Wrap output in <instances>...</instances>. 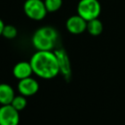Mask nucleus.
I'll use <instances>...</instances> for the list:
<instances>
[{"label":"nucleus","mask_w":125,"mask_h":125,"mask_svg":"<svg viewBox=\"0 0 125 125\" xmlns=\"http://www.w3.org/2000/svg\"><path fill=\"white\" fill-rule=\"evenodd\" d=\"M33 73L44 79H52L60 73L57 56L54 51H36L29 61Z\"/></svg>","instance_id":"f257e3e1"},{"label":"nucleus","mask_w":125,"mask_h":125,"mask_svg":"<svg viewBox=\"0 0 125 125\" xmlns=\"http://www.w3.org/2000/svg\"><path fill=\"white\" fill-rule=\"evenodd\" d=\"M57 39L58 32L54 27L43 26L34 32L31 41L37 51H53Z\"/></svg>","instance_id":"f03ea898"},{"label":"nucleus","mask_w":125,"mask_h":125,"mask_svg":"<svg viewBox=\"0 0 125 125\" xmlns=\"http://www.w3.org/2000/svg\"><path fill=\"white\" fill-rule=\"evenodd\" d=\"M102 7L98 0H80L77 5V15L86 21L98 19Z\"/></svg>","instance_id":"7ed1b4c3"},{"label":"nucleus","mask_w":125,"mask_h":125,"mask_svg":"<svg viewBox=\"0 0 125 125\" xmlns=\"http://www.w3.org/2000/svg\"><path fill=\"white\" fill-rule=\"evenodd\" d=\"M24 14L31 20L41 21L48 13L43 0H26L23 4Z\"/></svg>","instance_id":"20e7f679"},{"label":"nucleus","mask_w":125,"mask_h":125,"mask_svg":"<svg viewBox=\"0 0 125 125\" xmlns=\"http://www.w3.org/2000/svg\"><path fill=\"white\" fill-rule=\"evenodd\" d=\"M20 111H18L12 104H5L0 106V125H19Z\"/></svg>","instance_id":"39448f33"},{"label":"nucleus","mask_w":125,"mask_h":125,"mask_svg":"<svg viewBox=\"0 0 125 125\" xmlns=\"http://www.w3.org/2000/svg\"><path fill=\"white\" fill-rule=\"evenodd\" d=\"M18 90L21 95H22L24 97H30V96L35 95L38 92L39 84L34 78L27 77V78L19 80Z\"/></svg>","instance_id":"423d86ee"},{"label":"nucleus","mask_w":125,"mask_h":125,"mask_svg":"<svg viewBox=\"0 0 125 125\" xmlns=\"http://www.w3.org/2000/svg\"><path fill=\"white\" fill-rule=\"evenodd\" d=\"M65 26L71 34H81L87 29V21L80 16L75 15L66 20Z\"/></svg>","instance_id":"0eeeda50"},{"label":"nucleus","mask_w":125,"mask_h":125,"mask_svg":"<svg viewBox=\"0 0 125 125\" xmlns=\"http://www.w3.org/2000/svg\"><path fill=\"white\" fill-rule=\"evenodd\" d=\"M54 52L58 59L60 73H62L65 79H68L71 75V66H70V61L67 56V53L63 49H57Z\"/></svg>","instance_id":"6e6552de"},{"label":"nucleus","mask_w":125,"mask_h":125,"mask_svg":"<svg viewBox=\"0 0 125 125\" xmlns=\"http://www.w3.org/2000/svg\"><path fill=\"white\" fill-rule=\"evenodd\" d=\"M32 73H33V70L29 62H24V61L16 63L13 68V74L19 80L30 77Z\"/></svg>","instance_id":"1a4fd4ad"},{"label":"nucleus","mask_w":125,"mask_h":125,"mask_svg":"<svg viewBox=\"0 0 125 125\" xmlns=\"http://www.w3.org/2000/svg\"><path fill=\"white\" fill-rule=\"evenodd\" d=\"M15 91L11 85L7 83L0 84V104H11L12 101L15 98Z\"/></svg>","instance_id":"9d476101"},{"label":"nucleus","mask_w":125,"mask_h":125,"mask_svg":"<svg viewBox=\"0 0 125 125\" xmlns=\"http://www.w3.org/2000/svg\"><path fill=\"white\" fill-rule=\"evenodd\" d=\"M104 25L103 22L99 19H94L89 21H87V31L93 35V36H98L103 32Z\"/></svg>","instance_id":"9b49d317"},{"label":"nucleus","mask_w":125,"mask_h":125,"mask_svg":"<svg viewBox=\"0 0 125 125\" xmlns=\"http://www.w3.org/2000/svg\"><path fill=\"white\" fill-rule=\"evenodd\" d=\"M12 106L15 107L18 111H21L22 109L25 108L26 104H27V101H26V97L22 96V95H18V96H15L14 100L12 101L11 103Z\"/></svg>","instance_id":"f8f14e48"},{"label":"nucleus","mask_w":125,"mask_h":125,"mask_svg":"<svg viewBox=\"0 0 125 125\" xmlns=\"http://www.w3.org/2000/svg\"><path fill=\"white\" fill-rule=\"evenodd\" d=\"M45 7L48 12H56L58 11L62 5V0H44Z\"/></svg>","instance_id":"ddd939ff"},{"label":"nucleus","mask_w":125,"mask_h":125,"mask_svg":"<svg viewBox=\"0 0 125 125\" xmlns=\"http://www.w3.org/2000/svg\"><path fill=\"white\" fill-rule=\"evenodd\" d=\"M18 34V30L14 25L11 24H6L4 26L3 32H2V36H4L7 39H14Z\"/></svg>","instance_id":"4468645a"},{"label":"nucleus","mask_w":125,"mask_h":125,"mask_svg":"<svg viewBox=\"0 0 125 125\" xmlns=\"http://www.w3.org/2000/svg\"><path fill=\"white\" fill-rule=\"evenodd\" d=\"M4 26H5V24H4L3 21L0 19V36L2 35V32H3V29H4Z\"/></svg>","instance_id":"2eb2a0df"}]
</instances>
